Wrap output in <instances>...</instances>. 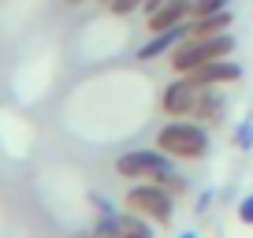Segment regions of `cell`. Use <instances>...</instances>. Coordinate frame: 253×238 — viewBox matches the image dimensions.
Returning a JSON list of instances; mask_svg holds the SVG:
<instances>
[{"instance_id":"5","label":"cell","mask_w":253,"mask_h":238,"mask_svg":"<svg viewBox=\"0 0 253 238\" xmlns=\"http://www.w3.org/2000/svg\"><path fill=\"white\" fill-rule=\"evenodd\" d=\"M201 93H205V86H201L198 79H190V75H171V82L160 89L157 104H160V112H164V119H194Z\"/></svg>"},{"instance_id":"6","label":"cell","mask_w":253,"mask_h":238,"mask_svg":"<svg viewBox=\"0 0 253 238\" xmlns=\"http://www.w3.org/2000/svg\"><path fill=\"white\" fill-rule=\"evenodd\" d=\"M190 23V19H186ZM179 23V26H168V30H157V34H145V41L138 45L134 60H142V64H149V60H168L171 56V48L179 45L182 38H190V26Z\"/></svg>"},{"instance_id":"2","label":"cell","mask_w":253,"mask_h":238,"mask_svg":"<svg viewBox=\"0 0 253 238\" xmlns=\"http://www.w3.org/2000/svg\"><path fill=\"white\" fill-rule=\"evenodd\" d=\"M116 175L126 183H164L171 186V179H179V160L168 157L164 149H126L116 157Z\"/></svg>"},{"instance_id":"19","label":"cell","mask_w":253,"mask_h":238,"mask_svg":"<svg viewBox=\"0 0 253 238\" xmlns=\"http://www.w3.org/2000/svg\"><path fill=\"white\" fill-rule=\"evenodd\" d=\"M175 238H201V235H198V231H179Z\"/></svg>"},{"instance_id":"8","label":"cell","mask_w":253,"mask_h":238,"mask_svg":"<svg viewBox=\"0 0 253 238\" xmlns=\"http://www.w3.org/2000/svg\"><path fill=\"white\" fill-rule=\"evenodd\" d=\"M242 75H246V67L235 56H223V60H209V64L194 67L190 79H198L201 86H231V82H242Z\"/></svg>"},{"instance_id":"10","label":"cell","mask_w":253,"mask_h":238,"mask_svg":"<svg viewBox=\"0 0 253 238\" xmlns=\"http://www.w3.org/2000/svg\"><path fill=\"white\" fill-rule=\"evenodd\" d=\"M157 223L145 220V216L130 212V208H119L116 212V238H157Z\"/></svg>"},{"instance_id":"20","label":"cell","mask_w":253,"mask_h":238,"mask_svg":"<svg viewBox=\"0 0 253 238\" xmlns=\"http://www.w3.org/2000/svg\"><path fill=\"white\" fill-rule=\"evenodd\" d=\"M63 4H67V8H79V4H86V0H63Z\"/></svg>"},{"instance_id":"12","label":"cell","mask_w":253,"mask_h":238,"mask_svg":"<svg viewBox=\"0 0 253 238\" xmlns=\"http://www.w3.org/2000/svg\"><path fill=\"white\" fill-rule=\"evenodd\" d=\"M231 145L238 153H253V116H242L231 130Z\"/></svg>"},{"instance_id":"14","label":"cell","mask_w":253,"mask_h":238,"mask_svg":"<svg viewBox=\"0 0 253 238\" xmlns=\"http://www.w3.org/2000/svg\"><path fill=\"white\" fill-rule=\"evenodd\" d=\"M142 4H145V0H112L104 11L116 15V19H126V15H134V11H142Z\"/></svg>"},{"instance_id":"3","label":"cell","mask_w":253,"mask_h":238,"mask_svg":"<svg viewBox=\"0 0 253 238\" xmlns=\"http://www.w3.org/2000/svg\"><path fill=\"white\" fill-rule=\"evenodd\" d=\"M238 41L235 34H216V38H182L179 45L171 48V56H168V67H171V75H190L194 67L209 64V60H223V56H235Z\"/></svg>"},{"instance_id":"7","label":"cell","mask_w":253,"mask_h":238,"mask_svg":"<svg viewBox=\"0 0 253 238\" xmlns=\"http://www.w3.org/2000/svg\"><path fill=\"white\" fill-rule=\"evenodd\" d=\"M194 15V0H160L157 8L145 11V34L168 30V26H179Z\"/></svg>"},{"instance_id":"9","label":"cell","mask_w":253,"mask_h":238,"mask_svg":"<svg viewBox=\"0 0 253 238\" xmlns=\"http://www.w3.org/2000/svg\"><path fill=\"white\" fill-rule=\"evenodd\" d=\"M194 119H198V123H205V127H220L223 119H227V93H223V86H205Z\"/></svg>"},{"instance_id":"11","label":"cell","mask_w":253,"mask_h":238,"mask_svg":"<svg viewBox=\"0 0 253 238\" xmlns=\"http://www.w3.org/2000/svg\"><path fill=\"white\" fill-rule=\"evenodd\" d=\"M190 38H216V34H227L235 26V11H216V15H198L190 19Z\"/></svg>"},{"instance_id":"1","label":"cell","mask_w":253,"mask_h":238,"mask_svg":"<svg viewBox=\"0 0 253 238\" xmlns=\"http://www.w3.org/2000/svg\"><path fill=\"white\" fill-rule=\"evenodd\" d=\"M157 149H164L168 157H175L179 164H194L205 160L212 153V127L198 123V119H168L153 138Z\"/></svg>"},{"instance_id":"18","label":"cell","mask_w":253,"mask_h":238,"mask_svg":"<svg viewBox=\"0 0 253 238\" xmlns=\"http://www.w3.org/2000/svg\"><path fill=\"white\" fill-rule=\"evenodd\" d=\"M67 238H97V235H93V227H89V231H75V235H67Z\"/></svg>"},{"instance_id":"13","label":"cell","mask_w":253,"mask_h":238,"mask_svg":"<svg viewBox=\"0 0 253 238\" xmlns=\"http://www.w3.org/2000/svg\"><path fill=\"white\" fill-rule=\"evenodd\" d=\"M231 4H235V0H194V15H190V19L216 15V11H231Z\"/></svg>"},{"instance_id":"16","label":"cell","mask_w":253,"mask_h":238,"mask_svg":"<svg viewBox=\"0 0 253 238\" xmlns=\"http://www.w3.org/2000/svg\"><path fill=\"white\" fill-rule=\"evenodd\" d=\"M235 216H238V223H246V227H253V190L246 194L242 201H238V208H235Z\"/></svg>"},{"instance_id":"4","label":"cell","mask_w":253,"mask_h":238,"mask_svg":"<svg viewBox=\"0 0 253 238\" xmlns=\"http://www.w3.org/2000/svg\"><path fill=\"white\" fill-rule=\"evenodd\" d=\"M175 205H179V198L164 183H130L123 194V208L153 220L157 227H171L175 223Z\"/></svg>"},{"instance_id":"21","label":"cell","mask_w":253,"mask_h":238,"mask_svg":"<svg viewBox=\"0 0 253 238\" xmlns=\"http://www.w3.org/2000/svg\"><path fill=\"white\" fill-rule=\"evenodd\" d=\"M93 4H101V8H108V4H112V0H93Z\"/></svg>"},{"instance_id":"15","label":"cell","mask_w":253,"mask_h":238,"mask_svg":"<svg viewBox=\"0 0 253 238\" xmlns=\"http://www.w3.org/2000/svg\"><path fill=\"white\" fill-rule=\"evenodd\" d=\"M212 201H216V190H212V186H205V190L198 194V201H194V216L205 220V216L212 212Z\"/></svg>"},{"instance_id":"17","label":"cell","mask_w":253,"mask_h":238,"mask_svg":"<svg viewBox=\"0 0 253 238\" xmlns=\"http://www.w3.org/2000/svg\"><path fill=\"white\" fill-rule=\"evenodd\" d=\"M89 205L97 208V216H112V212H119V208H116V201H112V198H104V194H89Z\"/></svg>"}]
</instances>
